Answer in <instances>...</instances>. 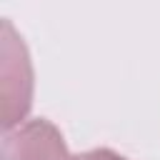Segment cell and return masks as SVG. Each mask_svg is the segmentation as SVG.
Returning <instances> with one entry per match:
<instances>
[{"instance_id":"cell-2","label":"cell","mask_w":160,"mask_h":160,"mask_svg":"<svg viewBox=\"0 0 160 160\" xmlns=\"http://www.w3.org/2000/svg\"><path fill=\"white\" fill-rule=\"evenodd\" d=\"M2 160H70L60 130L48 120H28L20 128L5 132Z\"/></svg>"},{"instance_id":"cell-3","label":"cell","mask_w":160,"mask_h":160,"mask_svg":"<svg viewBox=\"0 0 160 160\" xmlns=\"http://www.w3.org/2000/svg\"><path fill=\"white\" fill-rule=\"evenodd\" d=\"M70 160H128L108 148H98V150H88V152H80V155H72Z\"/></svg>"},{"instance_id":"cell-1","label":"cell","mask_w":160,"mask_h":160,"mask_svg":"<svg viewBox=\"0 0 160 160\" xmlns=\"http://www.w3.org/2000/svg\"><path fill=\"white\" fill-rule=\"evenodd\" d=\"M32 100V70L22 38L2 20V128H20Z\"/></svg>"}]
</instances>
